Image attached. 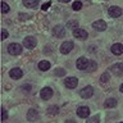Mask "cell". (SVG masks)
Segmentation results:
<instances>
[{
    "mask_svg": "<svg viewBox=\"0 0 123 123\" xmlns=\"http://www.w3.org/2000/svg\"><path fill=\"white\" fill-rule=\"evenodd\" d=\"M50 67H51V64H50V62H48V60H41L40 63H38V69H40V71H49Z\"/></svg>",
    "mask_w": 123,
    "mask_h": 123,
    "instance_id": "cell-17",
    "label": "cell"
},
{
    "mask_svg": "<svg viewBox=\"0 0 123 123\" xmlns=\"http://www.w3.org/2000/svg\"><path fill=\"white\" fill-rule=\"evenodd\" d=\"M38 1L40 0H23V4L27 8H36L38 5Z\"/></svg>",
    "mask_w": 123,
    "mask_h": 123,
    "instance_id": "cell-18",
    "label": "cell"
},
{
    "mask_svg": "<svg viewBox=\"0 0 123 123\" xmlns=\"http://www.w3.org/2000/svg\"><path fill=\"white\" fill-rule=\"evenodd\" d=\"M40 96H41L42 100H49V99H51L53 90H51L50 87H44V88L41 90V92H40Z\"/></svg>",
    "mask_w": 123,
    "mask_h": 123,
    "instance_id": "cell-6",
    "label": "cell"
},
{
    "mask_svg": "<svg viewBox=\"0 0 123 123\" xmlns=\"http://www.w3.org/2000/svg\"><path fill=\"white\" fill-rule=\"evenodd\" d=\"M55 74L59 76V77H60V76H64V74H65V71H64L63 68H62V69L58 68V69H55Z\"/></svg>",
    "mask_w": 123,
    "mask_h": 123,
    "instance_id": "cell-26",
    "label": "cell"
},
{
    "mask_svg": "<svg viewBox=\"0 0 123 123\" xmlns=\"http://www.w3.org/2000/svg\"><path fill=\"white\" fill-rule=\"evenodd\" d=\"M23 90H27V91H28V90H31V86H30V85H27V86L23 87Z\"/></svg>",
    "mask_w": 123,
    "mask_h": 123,
    "instance_id": "cell-32",
    "label": "cell"
},
{
    "mask_svg": "<svg viewBox=\"0 0 123 123\" xmlns=\"http://www.w3.org/2000/svg\"><path fill=\"white\" fill-rule=\"evenodd\" d=\"M1 32H3V40H5V38L8 37V31L6 30H3Z\"/></svg>",
    "mask_w": 123,
    "mask_h": 123,
    "instance_id": "cell-30",
    "label": "cell"
},
{
    "mask_svg": "<svg viewBox=\"0 0 123 123\" xmlns=\"http://www.w3.org/2000/svg\"><path fill=\"white\" fill-rule=\"evenodd\" d=\"M36 45H37V40L32 36H27L25 40H23V46L27 49H33Z\"/></svg>",
    "mask_w": 123,
    "mask_h": 123,
    "instance_id": "cell-1",
    "label": "cell"
},
{
    "mask_svg": "<svg viewBox=\"0 0 123 123\" xmlns=\"http://www.w3.org/2000/svg\"><path fill=\"white\" fill-rule=\"evenodd\" d=\"M92 28L98 30V31H105L106 30V22L100 19V21H96L92 23Z\"/></svg>",
    "mask_w": 123,
    "mask_h": 123,
    "instance_id": "cell-11",
    "label": "cell"
},
{
    "mask_svg": "<svg viewBox=\"0 0 123 123\" xmlns=\"http://www.w3.org/2000/svg\"><path fill=\"white\" fill-rule=\"evenodd\" d=\"M121 123H123V122H121Z\"/></svg>",
    "mask_w": 123,
    "mask_h": 123,
    "instance_id": "cell-36",
    "label": "cell"
},
{
    "mask_svg": "<svg viewBox=\"0 0 123 123\" xmlns=\"http://www.w3.org/2000/svg\"><path fill=\"white\" fill-rule=\"evenodd\" d=\"M73 36H74L76 38H80V40H86L87 38V32L85 30L76 28V30H73Z\"/></svg>",
    "mask_w": 123,
    "mask_h": 123,
    "instance_id": "cell-7",
    "label": "cell"
},
{
    "mask_svg": "<svg viewBox=\"0 0 123 123\" xmlns=\"http://www.w3.org/2000/svg\"><path fill=\"white\" fill-rule=\"evenodd\" d=\"M67 27L69 30H76L77 27H78V22H77V21H69L67 23Z\"/></svg>",
    "mask_w": 123,
    "mask_h": 123,
    "instance_id": "cell-21",
    "label": "cell"
},
{
    "mask_svg": "<svg viewBox=\"0 0 123 123\" xmlns=\"http://www.w3.org/2000/svg\"><path fill=\"white\" fill-rule=\"evenodd\" d=\"M8 51H9L12 55H18V54L22 53V46L17 44V42H13V44H10L8 46Z\"/></svg>",
    "mask_w": 123,
    "mask_h": 123,
    "instance_id": "cell-2",
    "label": "cell"
},
{
    "mask_svg": "<svg viewBox=\"0 0 123 123\" xmlns=\"http://www.w3.org/2000/svg\"><path fill=\"white\" fill-rule=\"evenodd\" d=\"M104 105H105L106 108H115L117 106V100L110 98V99H106L105 103H104Z\"/></svg>",
    "mask_w": 123,
    "mask_h": 123,
    "instance_id": "cell-19",
    "label": "cell"
},
{
    "mask_svg": "<svg viewBox=\"0 0 123 123\" xmlns=\"http://www.w3.org/2000/svg\"><path fill=\"white\" fill-rule=\"evenodd\" d=\"M9 9H10L9 5H8L5 1H3V3H1V12H3V13H4V14L8 13V12H9Z\"/></svg>",
    "mask_w": 123,
    "mask_h": 123,
    "instance_id": "cell-24",
    "label": "cell"
},
{
    "mask_svg": "<svg viewBox=\"0 0 123 123\" xmlns=\"http://www.w3.org/2000/svg\"><path fill=\"white\" fill-rule=\"evenodd\" d=\"M122 9L119 6H110L109 8V15L111 18H117V17H121L122 15Z\"/></svg>",
    "mask_w": 123,
    "mask_h": 123,
    "instance_id": "cell-9",
    "label": "cell"
},
{
    "mask_svg": "<svg viewBox=\"0 0 123 123\" xmlns=\"http://www.w3.org/2000/svg\"><path fill=\"white\" fill-rule=\"evenodd\" d=\"M109 78H110V74H109V73H104V74L100 77V81L104 83V82H106V81H109Z\"/></svg>",
    "mask_w": 123,
    "mask_h": 123,
    "instance_id": "cell-25",
    "label": "cell"
},
{
    "mask_svg": "<svg viewBox=\"0 0 123 123\" xmlns=\"http://www.w3.org/2000/svg\"><path fill=\"white\" fill-rule=\"evenodd\" d=\"M53 35L55 37H59V38H62L65 35V32H64V27L63 26H60V25H58V26H55L53 28Z\"/></svg>",
    "mask_w": 123,
    "mask_h": 123,
    "instance_id": "cell-10",
    "label": "cell"
},
{
    "mask_svg": "<svg viewBox=\"0 0 123 123\" xmlns=\"http://www.w3.org/2000/svg\"><path fill=\"white\" fill-rule=\"evenodd\" d=\"M77 83H78V80L76 77H68V78L64 80V85L68 88H74L77 86Z\"/></svg>",
    "mask_w": 123,
    "mask_h": 123,
    "instance_id": "cell-8",
    "label": "cell"
},
{
    "mask_svg": "<svg viewBox=\"0 0 123 123\" xmlns=\"http://www.w3.org/2000/svg\"><path fill=\"white\" fill-rule=\"evenodd\" d=\"M72 8H73V10L82 9V1H74V3L72 4Z\"/></svg>",
    "mask_w": 123,
    "mask_h": 123,
    "instance_id": "cell-22",
    "label": "cell"
},
{
    "mask_svg": "<svg viewBox=\"0 0 123 123\" xmlns=\"http://www.w3.org/2000/svg\"><path fill=\"white\" fill-rule=\"evenodd\" d=\"M110 69L115 76H122L123 74V64L122 63H115Z\"/></svg>",
    "mask_w": 123,
    "mask_h": 123,
    "instance_id": "cell-14",
    "label": "cell"
},
{
    "mask_svg": "<svg viewBox=\"0 0 123 123\" xmlns=\"http://www.w3.org/2000/svg\"><path fill=\"white\" fill-rule=\"evenodd\" d=\"M88 114H90V109H88L87 106H80L78 109H77V115L81 118H87Z\"/></svg>",
    "mask_w": 123,
    "mask_h": 123,
    "instance_id": "cell-13",
    "label": "cell"
},
{
    "mask_svg": "<svg viewBox=\"0 0 123 123\" xmlns=\"http://www.w3.org/2000/svg\"><path fill=\"white\" fill-rule=\"evenodd\" d=\"M50 5H51V1H48V3H45L44 5L41 6V9H42V10H46V9H48V8H49Z\"/></svg>",
    "mask_w": 123,
    "mask_h": 123,
    "instance_id": "cell-29",
    "label": "cell"
},
{
    "mask_svg": "<svg viewBox=\"0 0 123 123\" xmlns=\"http://www.w3.org/2000/svg\"><path fill=\"white\" fill-rule=\"evenodd\" d=\"M1 119H3V121H5V119L8 118V111L5 110V108H3V109H1Z\"/></svg>",
    "mask_w": 123,
    "mask_h": 123,
    "instance_id": "cell-27",
    "label": "cell"
},
{
    "mask_svg": "<svg viewBox=\"0 0 123 123\" xmlns=\"http://www.w3.org/2000/svg\"><path fill=\"white\" fill-rule=\"evenodd\" d=\"M90 65V62H88L85 56H81L77 59V63H76V67L81 69V71H85V69H87V67Z\"/></svg>",
    "mask_w": 123,
    "mask_h": 123,
    "instance_id": "cell-3",
    "label": "cell"
},
{
    "mask_svg": "<svg viewBox=\"0 0 123 123\" xmlns=\"http://www.w3.org/2000/svg\"><path fill=\"white\" fill-rule=\"evenodd\" d=\"M110 50H111V53H113L114 55H121V54L123 53V45L122 44H114L110 48Z\"/></svg>",
    "mask_w": 123,
    "mask_h": 123,
    "instance_id": "cell-15",
    "label": "cell"
},
{
    "mask_svg": "<svg viewBox=\"0 0 123 123\" xmlns=\"http://www.w3.org/2000/svg\"><path fill=\"white\" fill-rule=\"evenodd\" d=\"M9 76H10L13 80H19V78L23 76V72H22L21 68H13V69H10Z\"/></svg>",
    "mask_w": 123,
    "mask_h": 123,
    "instance_id": "cell-12",
    "label": "cell"
},
{
    "mask_svg": "<svg viewBox=\"0 0 123 123\" xmlns=\"http://www.w3.org/2000/svg\"><path fill=\"white\" fill-rule=\"evenodd\" d=\"M58 1H62V3H68V1H71V0H58Z\"/></svg>",
    "mask_w": 123,
    "mask_h": 123,
    "instance_id": "cell-33",
    "label": "cell"
},
{
    "mask_svg": "<svg viewBox=\"0 0 123 123\" xmlns=\"http://www.w3.org/2000/svg\"><path fill=\"white\" fill-rule=\"evenodd\" d=\"M99 122H100V117H99L98 114H96V115H94L92 118L87 119V122H86V123H99Z\"/></svg>",
    "mask_w": 123,
    "mask_h": 123,
    "instance_id": "cell-23",
    "label": "cell"
},
{
    "mask_svg": "<svg viewBox=\"0 0 123 123\" xmlns=\"http://www.w3.org/2000/svg\"><path fill=\"white\" fill-rule=\"evenodd\" d=\"M92 94H94V88H92L91 86H86L85 88H82V90L80 91V95L82 99H88L91 98Z\"/></svg>",
    "mask_w": 123,
    "mask_h": 123,
    "instance_id": "cell-4",
    "label": "cell"
},
{
    "mask_svg": "<svg viewBox=\"0 0 123 123\" xmlns=\"http://www.w3.org/2000/svg\"><path fill=\"white\" fill-rule=\"evenodd\" d=\"M96 67H98V65H96V62L91 60V62H90V71H95Z\"/></svg>",
    "mask_w": 123,
    "mask_h": 123,
    "instance_id": "cell-28",
    "label": "cell"
},
{
    "mask_svg": "<svg viewBox=\"0 0 123 123\" xmlns=\"http://www.w3.org/2000/svg\"><path fill=\"white\" fill-rule=\"evenodd\" d=\"M65 123H76L74 121H65Z\"/></svg>",
    "mask_w": 123,
    "mask_h": 123,
    "instance_id": "cell-35",
    "label": "cell"
},
{
    "mask_svg": "<svg viewBox=\"0 0 123 123\" xmlns=\"http://www.w3.org/2000/svg\"><path fill=\"white\" fill-rule=\"evenodd\" d=\"M73 42L72 41H65V42H63L62 44V46H60V53L62 54H68V53H71V50L73 49Z\"/></svg>",
    "mask_w": 123,
    "mask_h": 123,
    "instance_id": "cell-5",
    "label": "cell"
},
{
    "mask_svg": "<svg viewBox=\"0 0 123 123\" xmlns=\"http://www.w3.org/2000/svg\"><path fill=\"white\" fill-rule=\"evenodd\" d=\"M48 114H50V115H56V114H59V108L55 106V105L50 106L49 109H48Z\"/></svg>",
    "mask_w": 123,
    "mask_h": 123,
    "instance_id": "cell-20",
    "label": "cell"
},
{
    "mask_svg": "<svg viewBox=\"0 0 123 123\" xmlns=\"http://www.w3.org/2000/svg\"><path fill=\"white\" fill-rule=\"evenodd\" d=\"M19 18H21V19H28L30 15H27V14H19Z\"/></svg>",
    "mask_w": 123,
    "mask_h": 123,
    "instance_id": "cell-31",
    "label": "cell"
},
{
    "mask_svg": "<svg viewBox=\"0 0 123 123\" xmlns=\"http://www.w3.org/2000/svg\"><path fill=\"white\" fill-rule=\"evenodd\" d=\"M37 118H38V113H37V110H35V109H30V110H28V113H27V119H28L30 122H35Z\"/></svg>",
    "mask_w": 123,
    "mask_h": 123,
    "instance_id": "cell-16",
    "label": "cell"
},
{
    "mask_svg": "<svg viewBox=\"0 0 123 123\" xmlns=\"http://www.w3.org/2000/svg\"><path fill=\"white\" fill-rule=\"evenodd\" d=\"M119 91H121V92H123V83L121 85V87H119Z\"/></svg>",
    "mask_w": 123,
    "mask_h": 123,
    "instance_id": "cell-34",
    "label": "cell"
}]
</instances>
